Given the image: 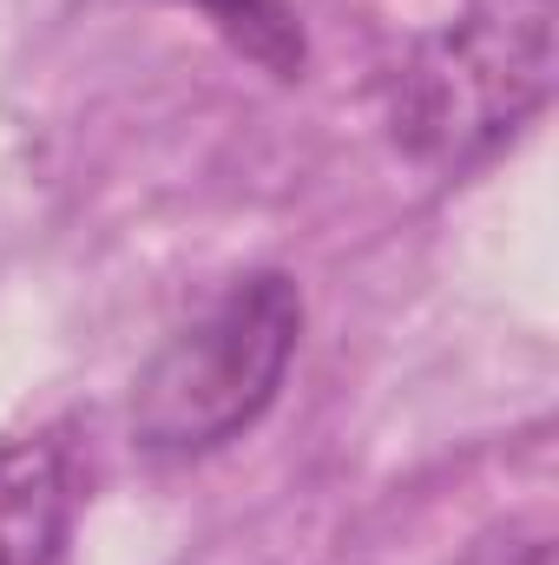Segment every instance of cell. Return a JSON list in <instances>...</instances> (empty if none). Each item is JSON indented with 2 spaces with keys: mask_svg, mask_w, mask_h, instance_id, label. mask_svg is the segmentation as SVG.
Segmentation results:
<instances>
[{
  "mask_svg": "<svg viewBox=\"0 0 559 565\" xmlns=\"http://www.w3.org/2000/svg\"><path fill=\"white\" fill-rule=\"evenodd\" d=\"M296 335H303V296L283 270L231 282L198 322H184L145 362L133 388V440L158 460H191L238 440L271 415Z\"/></svg>",
  "mask_w": 559,
  "mask_h": 565,
  "instance_id": "1",
  "label": "cell"
},
{
  "mask_svg": "<svg viewBox=\"0 0 559 565\" xmlns=\"http://www.w3.org/2000/svg\"><path fill=\"white\" fill-rule=\"evenodd\" d=\"M553 86V0H481L402 73L395 132L421 158L467 164L500 145Z\"/></svg>",
  "mask_w": 559,
  "mask_h": 565,
  "instance_id": "2",
  "label": "cell"
},
{
  "mask_svg": "<svg viewBox=\"0 0 559 565\" xmlns=\"http://www.w3.org/2000/svg\"><path fill=\"white\" fill-rule=\"evenodd\" d=\"M520 565H553V546H527V553H520Z\"/></svg>",
  "mask_w": 559,
  "mask_h": 565,
  "instance_id": "5",
  "label": "cell"
},
{
  "mask_svg": "<svg viewBox=\"0 0 559 565\" xmlns=\"http://www.w3.org/2000/svg\"><path fill=\"white\" fill-rule=\"evenodd\" d=\"M184 7H198V13H204L251 66H264L271 79H296L303 60H309L303 20H296L289 0H184Z\"/></svg>",
  "mask_w": 559,
  "mask_h": 565,
  "instance_id": "4",
  "label": "cell"
},
{
  "mask_svg": "<svg viewBox=\"0 0 559 565\" xmlns=\"http://www.w3.org/2000/svg\"><path fill=\"white\" fill-rule=\"evenodd\" d=\"M73 460L53 434L0 440V565H60L73 540Z\"/></svg>",
  "mask_w": 559,
  "mask_h": 565,
  "instance_id": "3",
  "label": "cell"
}]
</instances>
